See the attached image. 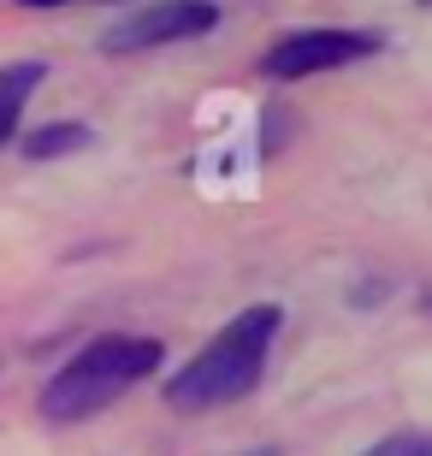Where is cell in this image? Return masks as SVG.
Instances as JSON below:
<instances>
[{"instance_id":"1","label":"cell","mask_w":432,"mask_h":456,"mask_svg":"<svg viewBox=\"0 0 432 456\" xmlns=\"http://www.w3.org/2000/svg\"><path fill=\"white\" fill-rule=\"evenodd\" d=\"M279 326H284V314L273 303L243 308L237 321H225L214 338L167 379V403L178 409V415H201V409L249 397V391L261 386V373H266V350L279 338Z\"/></svg>"},{"instance_id":"2","label":"cell","mask_w":432,"mask_h":456,"mask_svg":"<svg viewBox=\"0 0 432 456\" xmlns=\"http://www.w3.org/2000/svg\"><path fill=\"white\" fill-rule=\"evenodd\" d=\"M160 355H167L160 338H131V332H107V338L84 344V350L42 386V415L60 421V427L89 421V415H101L107 403H118L131 386H143V379L160 368Z\"/></svg>"},{"instance_id":"3","label":"cell","mask_w":432,"mask_h":456,"mask_svg":"<svg viewBox=\"0 0 432 456\" xmlns=\"http://www.w3.org/2000/svg\"><path fill=\"white\" fill-rule=\"evenodd\" d=\"M367 53H379L373 30H290L261 53V71L279 77V84H297V77H314V71L355 66Z\"/></svg>"},{"instance_id":"4","label":"cell","mask_w":432,"mask_h":456,"mask_svg":"<svg viewBox=\"0 0 432 456\" xmlns=\"http://www.w3.org/2000/svg\"><path fill=\"white\" fill-rule=\"evenodd\" d=\"M214 24H219V6H214V0H160V6H143L136 18L107 24L101 48H107V53H143V48H167V42L208 36Z\"/></svg>"},{"instance_id":"5","label":"cell","mask_w":432,"mask_h":456,"mask_svg":"<svg viewBox=\"0 0 432 456\" xmlns=\"http://www.w3.org/2000/svg\"><path fill=\"white\" fill-rule=\"evenodd\" d=\"M48 77L42 60H18V66L0 71V142H12L18 149V118H24V102H30V89Z\"/></svg>"},{"instance_id":"6","label":"cell","mask_w":432,"mask_h":456,"mask_svg":"<svg viewBox=\"0 0 432 456\" xmlns=\"http://www.w3.org/2000/svg\"><path fill=\"white\" fill-rule=\"evenodd\" d=\"M95 142V131L89 125H77V118H66V125H42V131L18 136V154L24 160H60V154H77Z\"/></svg>"},{"instance_id":"7","label":"cell","mask_w":432,"mask_h":456,"mask_svg":"<svg viewBox=\"0 0 432 456\" xmlns=\"http://www.w3.org/2000/svg\"><path fill=\"white\" fill-rule=\"evenodd\" d=\"M362 456H432V433H391Z\"/></svg>"},{"instance_id":"8","label":"cell","mask_w":432,"mask_h":456,"mask_svg":"<svg viewBox=\"0 0 432 456\" xmlns=\"http://www.w3.org/2000/svg\"><path fill=\"white\" fill-rule=\"evenodd\" d=\"M243 456H279V451H273V444H255V451H243Z\"/></svg>"},{"instance_id":"9","label":"cell","mask_w":432,"mask_h":456,"mask_svg":"<svg viewBox=\"0 0 432 456\" xmlns=\"http://www.w3.org/2000/svg\"><path fill=\"white\" fill-rule=\"evenodd\" d=\"M18 6H66V0H18Z\"/></svg>"}]
</instances>
